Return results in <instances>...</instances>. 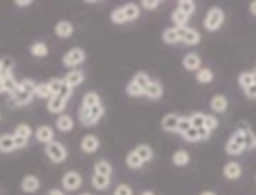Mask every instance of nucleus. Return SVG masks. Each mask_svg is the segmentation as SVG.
I'll return each instance as SVG.
<instances>
[{"label": "nucleus", "mask_w": 256, "mask_h": 195, "mask_svg": "<svg viewBox=\"0 0 256 195\" xmlns=\"http://www.w3.org/2000/svg\"><path fill=\"white\" fill-rule=\"evenodd\" d=\"M222 174L227 181H238L244 174V170H242V164L236 163V161H229V163H225L224 170H222Z\"/></svg>", "instance_id": "20"}, {"label": "nucleus", "mask_w": 256, "mask_h": 195, "mask_svg": "<svg viewBox=\"0 0 256 195\" xmlns=\"http://www.w3.org/2000/svg\"><path fill=\"white\" fill-rule=\"evenodd\" d=\"M13 69H15V60H13V58L11 57L0 58V77L13 73Z\"/></svg>", "instance_id": "39"}, {"label": "nucleus", "mask_w": 256, "mask_h": 195, "mask_svg": "<svg viewBox=\"0 0 256 195\" xmlns=\"http://www.w3.org/2000/svg\"><path fill=\"white\" fill-rule=\"evenodd\" d=\"M210 135L212 133L208 132V130H205V128H188L187 132L183 133L182 139L183 141H187V143H203V141H208L210 139Z\"/></svg>", "instance_id": "13"}, {"label": "nucleus", "mask_w": 256, "mask_h": 195, "mask_svg": "<svg viewBox=\"0 0 256 195\" xmlns=\"http://www.w3.org/2000/svg\"><path fill=\"white\" fill-rule=\"evenodd\" d=\"M176 9L182 11L183 15H187L188 18H190V16L196 13L198 5H196V2H194V0H180V2H178V5H176Z\"/></svg>", "instance_id": "31"}, {"label": "nucleus", "mask_w": 256, "mask_h": 195, "mask_svg": "<svg viewBox=\"0 0 256 195\" xmlns=\"http://www.w3.org/2000/svg\"><path fill=\"white\" fill-rule=\"evenodd\" d=\"M150 80H152V77H150V75L146 73V71H138V73H136L132 77V82H134V84H138L143 91L146 90V88H148Z\"/></svg>", "instance_id": "36"}, {"label": "nucleus", "mask_w": 256, "mask_h": 195, "mask_svg": "<svg viewBox=\"0 0 256 195\" xmlns=\"http://www.w3.org/2000/svg\"><path fill=\"white\" fill-rule=\"evenodd\" d=\"M170 20H172V24H174V27H185V26H188V18L187 15H183L182 11H178V9H174L170 13Z\"/></svg>", "instance_id": "38"}, {"label": "nucleus", "mask_w": 256, "mask_h": 195, "mask_svg": "<svg viewBox=\"0 0 256 195\" xmlns=\"http://www.w3.org/2000/svg\"><path fill=\"white\" fill-rule=\"evenodd\" d=\"M77 117H79V122L84 128L96 126V124L101 122L102 117H104V104L99 102L96 106H79Z\"/></svg>", "instance_id": "3"}, {"label": "nucleus", "mask_w": 256, "mask_h": 195, "mask_svg": "<svg viewBox=\"0 0 256 195\" xmlns=\"http://www.w3.org/2000/svg\"><path fill=\"white\" fill-rule=\"evenodd\" d=\"M160 5H161L160 0H143V2L139 4V7H141V9H144V11H156Z\"/></svg>", "instance_id": "44"}, {"label": "nucleus", "mask_w": 256, "mask_h": 195, "mask_svg": "<svg viewBox=\"0 0 256 195\" xmlns=\"http://www.w3.org/2000/svg\"><path fill=\"white\" fill-rule=\"evenodd\" d=\"M188 121H190L192 128H205L212 133L216 128H218L220 121L218 117H214L212 113H203V111H194L188 115Z\"/></svg>", "instance_id": "6"}, {"label": "nucleus", "mask_w": 256, "mask_h": 195, "mask_svg": "<svg viewBox=\"0 0 256 195\" xmlns=\"http://www.w3.org/2000/svg\"><path fill=\"white\" fill-rule=\"evenodd\" d=\"M244 152H247L244 132L236 128L234 132L230 133V137L227 139V143H225V153L230 155V157H238V155H242Z\"/></svg>", "instance_id": "7"}, {"label": "nucleus", "mask_w": 256, "mask_h": 195, "mask_svg": "<svg viewBox=\"0 0 256 195\" xmlns=\"http://www.w3.org/2000/svg\"><path fill=\"white\" fill-rule=\"evenodd\" d=\"M252 150H256V137H254V144H252Z\"/></svg>", "instance_id": "52"}, {"label": "nucleus", "mask_w": 256, "mask_h": 195, "mask_svg": "<svg viewBox=\"0 0 256 195\" xmlns=\"http://www.w3.org/2000/svg\"><path fill=\"white\" fill-rule=\"evenodd\" d=\"M194 75L200 84H210L214 80V71L210 68H200Z\"/></svg>", "instance_id": "33"}, {"label": "nucleus", "mask_w": 256, "mask_h": 195, "mask_svg": "<svg viewBox=\"0 0 256 195\" xmlns=\"http://www.w3.org/2000/svg\"><path fill=\"white\" fill-rule=\"evenodd\" d=\"M99 102H102L101 95H99L97 91H88V93H84V95H82L80 106H96V104H99Z\"/></svg>", "instance_id": "41"}, {"label": "nucleus", "mask_w": 256, "mask_h": 195, "mask_svg": "<svg viewBox=\"0 0 256 195\" xmlns=\"http://www.w3.org/2000/svg\"><path fill=\"white\" fill-rule=\"evenodd\" d=\"M35 86L37 82L33 79H20L16 82L15 90L11 91L10 102L15 108H24V106L32 104L35 99Z\"/></svg>", "instance_id": "1"}, {"label": "nucleus", "mask_w": 256, "mask_h": 195, "mask_svg": "<svg viewBox=\"0 0 256 195\" xmlns=\"http://www.w3.org/2000/svg\"><path fill=\"white\" fill-rule=\"evenodd\" d=\"M114 166L106 159H99L94 163V175H102V177H112Z\"/></svg>", "instance_id": "26"}, {"label": "nucleus", "mask_w": 256, "mask_h": 195, "mask_svg": "<svg viewBox=\"0 0 256 195\" xmlns=\"http://www.w3.org/2000/svg\"><path fill=\"white\" fill-rule=\"evenodd\" d=\"M200 195H218L216 192H212V190H205V192H202Z\"/></svg>", "instance_id": "49"}, {"label": "nucleus", "mask_w": 256, "mask_h": 195, "mask_svg": "<svg viewBox=\"0 0 256 195\" xmlns=\"http://www.w3.org/2000/svg\"><path fill=\"white\" fill-rule=\"evenodd\" d=\"M254 179H256V174H254Z\"/></svg>", "instance_id": "55"}, {"label": "nucleus", "mask_w": 256, "mask_h": 195, "mask_svg": "<svg viewBox=\"0 0 256 195\" xmlns=\"http://www.w3.org/2000/svg\"><path fill=\"white\" fill-rule=\"evenodd\" d=\"M72 93H74V90L68 88L66 84H62V88H60V90L57 91L52 99L46 100V108H48L50 113H54V115H60V113H64L66 106H68V100L72 99Z\"/></svg>", "instance_id": "4"}, {"label": "nucleus", "mask_w": 256, "mask_h": 195, "mask_svg": "<svg viewBox=\"0 0 256 195\" xmlns=\"http://www.w3.org/2000/svg\"><path fill=\"white\" fill-rule=\"evenodd\" d=\"M84 71L82 69H70L68 73L64 75L62 80L64 84L68 86V88H72V90H75V88H79L82 82H84Z\"/></svg>", "instance_id": "18"}, {"label": "nucleus", "mask_w": 256, "mask_h": 195, "mask_svg": "<svg viewBox=\"0 0 256 195\" xmlns=\"http://www.w3.org/2000/svg\"><path fill=\"white\" fill-rule=\"evenodd\" d=\"M50 97H52V90H50L48 80L46 82H37V86H35V99L48 100Z\"/></svg>", "instance_id": "35"}, {"label": "nucleus", "mask_w": 256, "mask_h": 195, "mask_svg": "<svg viewBox=\"0 0 256 195\" xmlns=\"http://www.w3.org/2000/svg\"><path fill=\"white\" fill-rule=\"evenodd\" d=\"M33 4V0H15L16 7H30Z\"/></svg>", "instance_id": "46"}, {"label": "nucleus", "mask_w": 256, "mask_h": 195, "mask_svg": "<svg viewBox=\"0 0 256 195\" xmlns=\"http://www.w3.org/2000/svg\"><path fill=\"white\" fill-rule=\"evenodd\" d=\"M16 77L15 73H10V75H4V77H0V95H11V91L15 90L16 86Z\"/></svg>", "instance_id": "25"}, {"label": "nucleus", "mask_w": 256, "mask_h": 195, "mask_svg": "<svg viewBox=\"0 0 256 195\" xmlns=\"http://www.w3.org/2000/svg\"><path fill=\"white\" fill-rule=\"evenodd\" d=\"M114 195H134V188L126 183H121L114 188Z\"/></svg>", "instance_id": "43"}, {"label": "nucleus", "mask_w": 256, "mask_h": 195, "mask_svg": "<svg viewBox=\"0 0 256 195\" xmlns=\"http://www.w3.org/2000/svg\"><path fill=\"white\" fill-rule=\"evenodd\" d=\"M0 121H2V115H0Z\"/></svg>", "instance_id": "54"}, {"label": "nucleus", "mask_w": 256, "mask_h": 195, "mask_svg": "<svg viewBox=\"0 0 256 195\" xmlns=\"http://www.w3.org/2000/svg\"><path fill=\"white\" fill-rule=\"evenodd\" d=\"M244 93H246V97H247V99H251V100H256V82H254V84L251 86V88H247V90L244 91Z\"/></svg>", "instance_id": "45"}, {"label": "nucleus", "mask_w": 256, "mask_h": 195, "mask_svg": "<svg viewBox=\"0 0 256 195\" xmlns=\"http://www.w3.org/2000/svg\"><path fill=\"white\" fill-rule=\"evenodd\" d=\"M13 152H16L13 133H4V135H0V153H13Z\"/></svg>", "instance_id": "29"}, {"label": "nucleus", "mask_w": 256, "mask_h": 195, "mask_svg": "<svg viewBox=\"0 0 256 195\" xmlns=\"http://www.w3.org/2000/svg\"><path fill=\"white\" fill-rule=\"evenodd\" d=\"M44 153H46V157L54 164L66 163V159H68V155H70L68 148L64 146L62 143H59V141H52L50 144H46V146H44Z\"/></svg>", "instance_id": "8"}, {"label": "nucleus", "mask_w": 256, "mask_h": 195, "mask_svg": "<svg viewBox=\"0 0 256 195\" xmlns=\"http://www.w3.org/2000/svg\"><path fill=\"white\" fill-rule=\"evenodd\" d=\"M224 22H225V11L220 5H210L207 9V13H205V18H203V27L208 33H214L224 26Z\"/></svg>", "instance_id": "5"}, {"label": "nucleus", "mask_w": 256, "mask_h": 195, "mask_svg": "<svg viewBox=\"0 0 256 195\" xmlns=\"http://www.w3.org/2000/svg\"><path fill=\"white\" fill-rule=\"evenodd\" d=\"M79 195H92V194H88V192H80Z\"/></svg>", "instance_id": "51"}, {"label": "nucleus", "mask_w": 256, "mask_h": 195, "mask_svg": "<svg viewBox=\"0 0 256 195\" xmlns=\"http://www.w3.org/2000/svg\"><path fill=\"white\" fill-rule=\"evenodd\" d=\"M182 66H183V69H185V71L196 73L198 69L203 68V60H202V57H200L198 53L190 51V53H187V55L182 58Z\"/></svg>", "instance_id": "16"}, {"label": "nucleus", "mask_w": 256, "mask_h": 195, "mask_svg": "<svg viewBox=\"0 0 256 195\" xmlns=\"http://www.w3.org/2000/svg\"><path fill=\"white\" fill-rule=\"evenodd\" d=\"M86 60V51L82 48H72L62 55V66L70 69H79Z\"/></svg>", "instance_id": "9"}, {"label": "nucleus", "mask_w": 256, "mask_h": 195, "mask_svg": "<svg viewBox=\"0 0 256 195\" xmlns=\"http://www.w3.org/2000/svg\"><path fill=\"white\" fill-rule=\"evenodd\" d=\"M124 163H126V166L130 170H141L144 166V163L138 157V155H136V152H134V150H130V152L126 153V157H124Z\"/></svg>", "instance_id": "34"}, {"label": "nucleus", "mask_w": 256, "mask_h": 195, "mask_svg": "<svg viewBox=\"0 0 256 195\" xmlns=\"http://www.w3.org/2000/svg\"><path fill=\"white\" fill-rule=\"evenodd\" d=\"M82 183H84L82 175L79 172H75V170H68L62 175V179H60V185H62L64 192H77L82 186Z\"/></svg>", "instance_id": "12"}, {"label": "nucleus", "mask_w": 256, "mask_h": 195, "mask_svg": "<svg viewBox=\"0 0 256 195\" xmlns=\"http://www.w3.org/2000/svg\"><path fill=\"white\" fill-rule=\"evenodd\" d=\"M238 84H240V88L244 91H246L247 88H251V86L254 84V73H252V71H242V73L238 75Z\"/></svg>", "instance_id": "37"}, {"label": "nucleus", "mask_w": 256, "mask_h": 195, "mask_svg": "<svg viewBox=\"0 0 256 195\" xmlns=\"http://www.w3.org/2000/svg\"><path fill=\"white\" fill-rule=\"evenodd\" d=\"M80 152L82 153H88V155H92V153H97L99 152V148H101V139L97 137V135H92V133H88V135H84V137L80 139Z\"/></svg>", "instance_id": "15"}, {"label": "nucleus", "mask_w": 256, "mask_h": 195, "mask_svg": "<svg viewBox=\"0 0 256 195\" xmlns=\"http://www.w3.org/2000/svg\"><path fill=\"white\" fill-rule=\"evenodd\" d=\"M46 195H66V192L59 190V188H52V190H48V194Z\"/></svg>", "instance_id": "47"}, {"label": "nucleus", "mask_w": 256, "mask_h": 195, "mask_svg": "<svg viewBox=\"0 0 256 195\" xmlns=\"http://www.w3.org/2000/svg\"><path fill=\"white\" fill-rule=\"evenodd\" d=\"M180 121H182V115H180V113H166V115L161 119V130L166 133H176L178 126H180Z\"/></svg>", "instance_id": "19"}, {"label": "nucleus", "mask_w": 256, "mask_h": 195, "mask_svg": "<svg viewBox=\"0 0 256 195\" xmlns=\"http://www.w3.org/2000/svg\"><path fill=\"white\" fill-rule=\"evenodd\" d=\"M139 195H156V192H152V190H143Z\"/></svg>", "instance_id": "50"}, {"label": "nucleus", "mask_w": 256, "mask_h": 195, "mask_svg": "<svg viewBox=\"0 0 256 195\" xmlns=\"http://www.w3.org/2000/svg\"><path fill=\"white\" fill-rule=\"evenodd\" d=\"M172 164L176 166V168H185L190 164V153L187 150H176V152L172 153Z\"/></svg>", "instance_id": "27"}, {"label": "nucleus", "mask_w": 256, "mask_h": 195, "mask_svg": "<svg viewBox=\"0 0 256 195\" xmlns=\"http://www.w3.org/2000/svg\"><path fill=\"white\" fill-rule=\"evenodd\" d=\"M33 137V128L28 124V122H20L15 126V132H13V139H15V146L16 150H24V148L30 144V139Z\"/></svg>", "instance_id": "10"}, {"label": "nucleus", "mask_w": 256, "mask_h": 195, "mask_svg": "<svg viewBox=\"0 0 256 195\" xmlns=\"http://www.w3.org/2000/svg\"><path fill=\"white\" fill-rule=\"evenodd\" d=\"M54 31L59 38H70V37H74L75 27L70 20H59L57 24H55Z\"/></svg>", "instance_id": "24"}, {"label": "nucleus", "mask_w": 256, "mask_h": 195, "mask_svg": "<svg viewBox=\"0 0 256 195\" xmlns=\"http://www.w3.org/2000/svg\"><path fill=\"white\" fill-rule=\"evenodd\" d=\"M163 93H165V88H163V84H161V80L158 79H152L150 80L148 88L144 90V97L150 100H158L163 97Z\"/></svg>", "instance_id": "22"}, {"label": "nucleus", "mask_w": 256, "mask_h": 195, "mask_svg": "<svg viewBox=\"0 0 256 195\" xmlns=\"http://www.w3.org/2000/svg\"><path fill=\"white\" fill-rule=\"evenodd\" d=\"M92 186L97 192H106L112 186V177H102V175H92Z\"/></svg>", "instance_id": "30"}, {"label": "nucleus", "mask_w": 256, "mask_h": 195, "mask_svg": "<svg viewBox=\"0 0 256 195\" xmlns=\"http://www.w3.org/2000/svg\"><path fill=\"white\" fill-rule=\"evenodd\" d=\"M178 31V42L180 44H185V46H198V44L202 42V33L194 29L190 26H185V27H176Z\"/></svg>", "instance_id": "11"}, {"label": "nucleus", "mask_w": 256, "mask_h": 195, "mask_svg": "<svg viewBox=\"0 0 256 195\" xmlns=\"http://www.w3.org/2000/svg\"><path fill=\"white\" fill-rule=\"evenodd\" d=\"M208 106H210V110H212V113H225L227 111V108H229V99L225 95H222V93H216V95L210 99V102H208Z\"/></svg>", "instance_id": "23"}, {"label": "nucleus", "mask_w": 256, "mask_h": 195, "mask_svg": "<svg viewBox=\"0 0 256 195\" xmlns=\"http://www.w3.org/2000/svg\"><path fill=\"white\" fill-rule=\"evenodd\" d=\"M161 38H163V42L168 44V46H172V44H180L178 42V31L176 27H166V29H163V33H161Z\"/></svg>", "instance_id": "40"}, {"label": "nucleus", "mask_w": 256, "mask_h": 195, "mask_svg": "<svg viewBox=\"0 0 256 195\" xmlns=\"http://www.w3.org/2000/svg\"><path fill=\"white\" fill-rule=\"evenodd\" d=\"M249 11H251V15H252V16H256V0L249 4Z\"/></svg>", "instance_id": "48"}, {"label": "nucleus", "mask_w": 256, "mask_h": 195, "mask_svg": "<svg viewBox=\"0 0 256 195\" xmlns=\"http://www.w3.org/2000/svg\"><path fill=\"white\" fill-rule=\"evenodd\" d=\"M30 53H32L35 58H44V57H48V53H50V48H48V44L46 42H33L32 46H30Z\"/></svg>", "instance_id": "32"}, {"label": "nucleus", "mask_w": 256, "mask_h": 195, "mask_svg": "<svg viewBox=\"0 0 256 195\" xmlns=\"http://www.w3.org/2000/svg\"><path fill=\"white\" fill-rule=\"evenodd\" d=\"M20 190L24 192V194L28 195H33V194H37L38 190H40V179H38L37 175H24L20 181Z\"/></svg>", "instance_id": "17"}, {"label": "nucleus", "mask_w": 256, "mask_h": 195, "mask_svg": "<svg viewBox=\"0 0 256 195\" xmlns=\"http://www.w3.org/2000/svg\"><path fill=\"white\" fill-rule=\"evenodd\" d=\"M74 126H75L74 117L68 115V113H60V115H57V119H55V130L60 133H70L74 130Z\"/></svg>", "instance_id": "21"}, {"label": "nucleus", "mask_w": 256, "mask_h": 195, "mask_svg": "<svg viewBox=\"0 0 256 195\" xmlns=\"http://www.w3.org/2000/svg\"><path fill=\"white\" fill-rule=\"evenodd\" d=\"M252 73H254V82H256V68L252 69Z\"/></svg>", "instance_id": "53"}, {"label": "nucleus", "mask_w": 256, "mask_h": 195, "mask_svg": "<svg viewBox=\"0 0 256 195\" xmlns=\"http://www.w3.org/2000/svg\"><path fill=\"white\" fill-rule=\"evenodd\" d=\"M134 152H136V155H138L144 164L150 163V161L154 159V150H152L150 144H138V146L134 148Z\"/></svg>", "instance_id": "28"}, {"label": "nucleus", "mask_w": 256, "mask_h": 195, "mask_svg": "<svg viewBox=\"0 0 256 195\" xmlns=\"http://www.w3.org/2000/svg\"><path fill=\"white\" fill-rule=\"evenodd\" d=\"M33 137L35 141L40 144H50L52 141H55V128L48 126V124H40L37 130H33Z\"/></svg>", "instance_id": "14"}, {"label": "nucleus", "mask_w": 256, "mask_h": 195, "mask_svg": "<svg viewBox=\"0 0 256 195\" xmlns=\"http://www.w3.org/2000/svg\"><path fill=\"white\" fill-rule=\"evenodd\" d=\"M126 95L132 97V99H141V97H144V91L139 88L138 84H134L132 80L126 84Z\"/></svg>", "instance_id": "42"}, {"label": "nucleus", "mask_w": 256, "mask_h": 195, "mask_svg": "<svg viewBox=\"0 0 256 195\" xmlns=\"http://www.w3.org/2000/svg\"><path fill=\"white\" fill-rule=\"evenodd\" d=\"M141 16V7L136 2H128V4H123L112 9L110 13V22L116 24V26H123V24H128V22L138 20Z\"/></svg>", "instance_id": "2"}]
</instances>
